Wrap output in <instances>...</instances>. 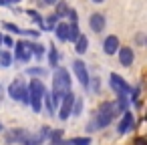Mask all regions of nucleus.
Masks as SVG:
<instances>
[{
  "instance_id": "obj_7",
  "label": "nucleus",
  "mask_w": 147,
  "mask_h": 145,
  "mask_svg": "<svg viewBox=\"0 0 147 145\" xmlns=\"http://www.w3.org/2000/svg\"><path fill=\"white\" fill-rule=\"evenodd\" d=\"M73 73L77 75V81L81 83V87H89V79H91V75H89V71H87V65L81 61V59H77V61H73Z\"/></svg>"
},
{
  "instance_id": "obj_26",
  "label": "nucleus",
  "mask_w": 147,
  "mask_h": 145,
  "mask_svg": "<svg viewBox=\"0 0 147 145\" xmlns=\"http://www.w3.org/2000/svg\"><path fill=\"white\" fill-rule=\"evenodd\" d=\"M2 28H4V30H8V32H14V34H24V30H22L20 26L12 24V22H2Z\"/></svg>"
},
{
  "instance_id": "obj_4",
  "label": "nucleus",
  "mask_w": 147,
  "mask_h": 145,
  "mask_svg": "<svg viewBox=\"0 0 147 145\" xmlns=\"http://www.w3.org/2000/svg\"><path fill=\"white\" fill-rule=\"evenodd\" d=\"M8 95L12 101H20L22 105H28V85L24 81H12L8 85Z\"/></svg>"
},
{
  "instance_id": "obj_30",
  "label": "nucleus",
  "mask_w": 147,
  "mask_h": 145,
  "mask_svg": "<svg viewBox=\"0 0 147 145\" xmlns=\"http://www.w3.org/2000/svg\"><path fill=\"white\" fill-rule=\"evenodd\" d=\"M67 18H69L71 22H79V14H77V10H75V8H69V12H67Z\"/></svg>"
},
{
  "instance_id": "obj_8",
  "label": "nucleus",
  "mask_w": 147,
  "mask_h": 145,
  "mask_svg": "<svg viewBox=\"0 0 147 145\" xmlns=\"http://www.w3.org/2000/svg\"><path fill=\"white\" fill-rule=\"evenodd\" d=\"M12 47H14V59H16V61H20V63H28V61H30L32 53H30V45H28L26 40H18V42H14Z\"/></svg>"
},
{
  "instance_id": "obj_1",
  "label": "nucleus",
  "mask_w": 147,
  "mask_h": 145,
  "mask_svg": "<svg viewBox=\"0 0 147 145\" xmlns=\"http://www.w3.org/2000/svg\"><path fill=\"white\" fill-rule=\"evenodd\" d=\"M45 93H47V87L42 85V81L38 77H34L28 83V105L32 107L34 113L42 111V97H45Z\"/></svg>"
},
{
  "instance_id": "obj_31",
  "label": "nucleus",
  "mask_w": 147,
  "mask_h": 145,
  "mask_svg": "<svg viewBox=\"0 0 147 145\" xmlns=\"http://www.w3.org/2000/svg\"><path fill=\"white\" fill-rule=\"evenodd\" d=\"M2 45H6V47H12V45H14V40H12L10 36H2Z\"/></svg>"
},
{
  "instance_id": "obj_34",
  "label": "nucleus",
  "mask_w": 147,
  "mask_h": 145,
  "mask_svg": "<svg viewBox=\"0 0 147 145\" xmlns=\"http://www.w3.org/2000/svg\"><path fill=\"white\" fill-rule=\"evenodd\" d=\"M6 2H8V4H18L20 0H6Z\"/></svg>"
},
{
  "instance_id": "obj_10",
  "label": "nucleus",
  "mask_w": 147,
  "mask_h": 145,
  "mask_svg": "<svg viewBox=\"0 0 147 145\" xmlns=\"http://www.w3.org/2000/svg\"><path fill=\"white\" fill-rule=\"evenodd\" d=\"M117 59H119V65L121 67H127L129 69L135 63V53H133L131 47H119L117 49Z\"/></svg>"
},
{
  "instance_id": "obj_2",
  "label": "nucleus",
  "mask_w": 147,
  "mask_h": 145,
  "mask_svg": "<svg viewBox=\"0 0 147 145\" xmlns=\"http://www.w3.org/2000/svg\"><path fill=\"white\" fill-rule=\"evenodd\" d=\"M115 103H111V101H103L101 105H99V109H97V115H95V125H97V129H105V127H109L111 123H113V119H115Z\"/></svg>"
},
{
  "instance_id": "obj_33",
  "label": "nucleus",
  "mask_w": 147,
  "mask_h": 145,
  "mask_svg": "<svg viewBox=\"0 0 147 145\" xmlns=\"http://www.w3.org/2000/svg\"><path fill=\"white\" fill-rule=\"evenodd\" d=\"M42 2H45V4H49V6H51V4H55V2H57V0H42Z\"/></svg>"
},
{
  "instance_id": "obj_5",
  "label": "nucleus",
  "mask_w": 147,
  "mask_h": 145,
  "mask_svg": "<svg viewBox=\"0 0 147 145\" xmlns=\"http://www.w3.org/2000/svg\"><path fill=\"white\" fill-rule=\"evenodd\" d=\"M109 83H111V89L117 93V95H129L131 93V85L121 77V75H117V73H111L109 75Z\"/></svg>"
},
{
  "instance_id": "obj_38",
  "label": "nucleus",
  "mask_w": 147,
  "mask_h": 145,
  "mask_svg": "<svg viewBox=\"0 0 147 145\" xmlns=\"http://www.w3.org/2000/svg\"><path fill=\"white\" fill-rule=\"evenodd\" d=\"M2 129H4V127H2V123H0V131H2Z\"/></svg>"
},
{
  "instance_id": "obj_13",
  "label": "nucleus",
  "mask_w": 147,
  "mask_h": 145,
  "mask_svg": "<svg viewBox=\"0 0 147 145\" xmlns=\"http://www.w3.org/2000/svg\"><path fill=\"white\" fill-rule=\"evenodd\" d=\"M89 26H91V30L93 32H103L105 30V26H107V20H105V14H101V12H93L91 16H89Z\"/></svg>"
},
{
  "instance_id": "obj_20",
  "label": "nucleus",
  "mask_w": 147,
  "mask_h": 145,
  "mask_svg": "<svg viewBox=\"0 0 147 145\" xmlns=\"http://www.w3.org/2000/svg\"><path fill=\"white\" fill-rule=\"evenodd\" d=\"M83 107H85L83 99L75 97V103H73V111H71V117H81V115H83Z\"/></svg>"
},
{
  "instance_id": "obj_18",
  "label": "nucleus",
  "mask_w": 147,
  "mask_h": 145,
  "mask_svg": "<svg viewBox=\"0 0 147 145\" xmlns=\"http://www.w3.org/2000/svg\"><path fill=\"white\" fill-rule=\"evenodd\" d=\"M79 36H81V30H79L77 22H69V36H67V40L69 42H75Z\"/></svg>"
},
{
  "instance_id": "obj_25",
  "label": "nucleus",
  "mask_w": 147,
  "mask_h": 145,
  "mask_svg": "<svg viewBox=\"0 0 147 145\" xmlns=\"http://www.w3.org/2000/svg\"><path fill=\"white\" fill-rule=\"evenodd\" d=\"M42 20H45V28H51V30H53V28H55V24L59 22V16L53 12V14H49V16H47V18H42Z\"/></svg>"
},
{
  "instance_id": "obj_21",
  "label": "nucleus",
  "mask_w": 147,
  "mask_h": 145,
  "mask_svg": "<svg viewBox=\"0 0 147 145\" xmlns=\"http://www.w3.org/2000/svg\"><path fill=\"white\" fill-rule=\"evenodd\" d=\"M12 65V55L8 51H0V67L2 69H8Z\"/></svg>"
},
{
  "instance_id": "obj_3",
  "label": "nucleus",
  "mask_w": 147,
  "mask_h": 145,
  "mask_svg": "<svg viewBox=\"0 0 147 145\" xmlns=\"http://www.w3.org/2000/svg\"><path fill=\"white\" fill-rule=\"evenodd\" d=\"M71 85H73L71 73L65 67H55V73H53V91L65 95V93L71 91Z\"/></svg>"
},
{
  "instance_id": "obj_15",
  "label": "nucleus",
  "mask_w": 147,
  "mask_h": 145,
  "mask_svg": "<svg viewBox=\"0 0 147 145\" xmlns=\"http://www.w3.org/2000/svg\"><path fill=\"white\" fill-rule=\"evenodd\" d=\"M55 34H57V38L61 40V42H67V36H69V22H65V20H59L57 24H55Z\"/></svg>"
},
{
  "instance_id": "obj_16",
  "label": "nucleus",
  "mask_w": 147,
  "mask_h": 145,
  "mask_svg": "<svg viewBox=\"0 0 147 145\" xmlns=\"http://www.w3.org/2000/svg\"><path fill=\"white\" fill-rule=\"evenodd\" d=\"M87 49H89V38H87L85 34H81V36L75 40V53H77V55H85Z\"/></svg>"
},
{
  "instance_id": "obj_11",
  "label": "nucleus",
  "mask_w": 147,
  "mask_h": 145,
  "mask_svg": "<svg viewBox=\"0 0 147 145\" xmlns=\"http://www.w3.org/2000/svg\"><path fill=\"white\" fill-rule=\"evenodd\" d=\"M49 135H51V127H40L34 135L28 133V137H26V141L22 145H40V143H45L49 139Z\"/></svg>"
},
{
  "instance_id": "obj_23",
  "label": "nucleus",
  "mask_w": 147,
  "mask_h": 145,
  "mask_svg": "<svg viewBox=\"0 0 147 145\" xmlns=\"http://www.w3.org/2000/svg\"><path fill=\"white\" fill-rule=\"evenodd\" d=\"M69 145H91V137L85 135V137H73V139H67Z\"/></svg>"
},
{
  "instance_id": "obj_14",
  "label": "nucleus",
  "mask_w": 147,
  "mask_h": 145,
  "mask_svg": "<svg viewBox=\"0 0 147 145\" xmlns=\"http://www.w3.org/2000/svg\"><path fill=\"white\" fill-rule=\"evenodd\" d=\"M119 47H121V42H119V36H117V34L105 36V40H103V53H105L107 57H113Z\"/></svg>"
},
{
  "instance_id": "obj_19",
  "label": "nucleus",
  "mask_w": 147,
  "mask_h": 145,
  "mask_svg": "<svg viewBox=\"0 0 147 145\" xmlns=\"http://www.w3.org/2000/svg\"><path fill=\"white\" fill-rule=\"evenodd\" d=\"M49 65L55 69V67H59V51H57V47L55 45H51L49 47Z\"/></svg>"
},
{
  "instance_id": "obj_32",
  "label": "nucleus",
  "mask_w": 147,
  "mask_h": 145,
  "mask_svg": "<svg viewBox=\"0 0 147 145\" xmlns=\"http://www.w3.org/2000/svg\"><path fill=\"white\" fill-rule=\"evenodd\" d=\"M135 145H147L145 137H137V139H135Z\"/></svg>"
},
{
  "instance_id": "obj_24",
  "label": "nucleus",
  "mask_w": 147,
  "mask_h": 145,
  "mask_svg": "<svg viewBox=\"0 0 147 145\" xmlns=\"http://www.w3.org/2000/svg\"><path fill=\"white\" fill-rule=\"evenodd\" d=\"M30 45V53L36 57V59H40L42 55H45V47L42 45H38V42H28Z\"/></svg>"
},
{
  "instance_id": "obj_6",
  "label": "nucleus",
  "mask_w": 147,
  "mask_h": 145,
  "mask_svg": "<svg viewBox=\"0 0 147 145\" xmlns=\"http://www.w3.org/2000/svg\"><path fill=\"white\" fill-rule=\"evenodd\" d=\"M75 97H77V95H75V93H71V91L63 95V99H61V105H59V107H61V109H59V119H61V121H67V119L71 117V111H73Z\"/></svg>"
},
{
  "instance_id": "obj_28",
  "label": "nucleus",
  "mask_w": 147,
  "mask_h": 145,
  "mask_svg": "<svg viewBox=\"0 0 147 145\" xmlns=\"http://www.w3.org/2000/svg\"><path fill=\"white\" fill-rule=\"evenodd\" d=\"M42 103H45V107H47V111H49V115H53L57 109H55V105H53V101H51V93L47 91L45 93V97H42Z\"/></svg>"
},
{
  "instance_id": "obj_12",
  "label": "nucleus",
  "mask_w": 147,
  "mask_h": 145,
  "mask_svg": "<svg viewBox=\"0 0 147 145\" xmlns=\"http://www.w3.org/2000/svg\"><path fill=\"white\" fill-rule=\"evenodd\" d=\"M133 125H135V117H133V113H131L129 109H125V111H123V117H121V121L117 123V131L123 135V133L131 131V129H133Z\"/></svg>"
},
{
  "instance_id": "obj_9",
  "label": "nucleus",
  "mask_w": 147,
  "mask_h": 145,
  "mask_svg": "<svg viewBox=\"0 0 147 145\" xmlns=\"http://www.w3.org/2000/svg\"><path fill=\"white\" fill-rule=\"evenodd\" d=\"M26 137H28V131L22 129V127H18V129H8L6 135H4V141L8 145H14V143H20L22 145L26 141Z\"/></svg>"
},
{
  "instance_id": "obj_37",
  "label": "nucleus",
  "mask_w": 147,
  "mask_h": 145,
  "mask_svg": "<svg viewBox=\"0 0 147 145\" xmlns=\"http://www.w3.org/2000/svg\"><path fill=\"white\" fill-rule=\"evenodd\" d=\"M0 45H2V32H0Z\"/></svg>"
},
{
  "instance_id": "obj_36",
  "label": "nucleus",
  "mask_w": 147,
  "mask_h": 145,
  "mask_svg": "<svg viewBox=\"0 0 147 145\" xmlns=\"http://www.w3.org/2000/svg\"><path fill=\"white\" fill-rule=\"evenodd\" d=\"M91 2H95V4H101V2H105V0H91Z\"/></svg>"
},
{
  "instance_id": "obj_22",
  "label": "nucleus",
  "mask_w": 147,
  "mask_h": 145,
  "mask_svg": "<svg viewBox=\"0 0 147 145\" xmlns=\"http://www.w3.org/2000/svg\"><path fill=\"white\" fill-rule=\"evenodd\" d=\"M26 75H30V77H47V69H42V67H28Z\"/></svg>"
},
{
  "instance_id": "obj_27",
  "label": "nucleus",
  "mask_w": 147,
  "mask_h": 145,
  "mask_svg": "<svg viewBox=\"0 0 147 145\" xmlns=\"http://www.w3.org/2000/svg\"><path fill=\"white\" fill-rule=\"evenodd\" d=\"M87 89H91L93 93H99V91H101V79H99V77H91Z\"/></svg>"
},
{
  "instance_id": "obj_17",
  "label": "nucleus",
  "mask_w": 147,
  "mask_h": 145,
  "mask_svg": "<svg viewBox=\"0 0 147 145\" xmlns=\"http://www.w3.org/2000/svg\"><path fill=\"white\" fill-rule=\"evenodd\" d=\"M69 12V4H67V0H57L55 2V14L59 16V20H63Z\"/></svg>"
},
{
  "instance_id": "obj_35",
  "label": "nucleus",
  "mask_w": 147,
  "mask_h": 145,
  "mask_svg": "<svg viewBox=\"0 0 147 145\" xmlns=\"http://www.w3.org/2000/svg\"><path fill=\"white\" fill-rule=\"evenodd\" d=\"M0 6H10V4L6 2V0H0Z\"/></svg>"
},
{
  "instance_id": "obj_29",
  "label": "nucleus",
  "mask_w": 147,
  "mask_h": 145,
  "mask_svg": "<svg viewBox=\"0 0 147 145\" xmlns=\"http://www.w3.org/2000/svg\"><path fill=\"white\" fill-rule=\"evenodd\" d=\"M26 14H28V16H30V18H32L38 26H40V28H45V20H42V16H40L36 10H26Z\"/></svg>"
}]
</instances>
